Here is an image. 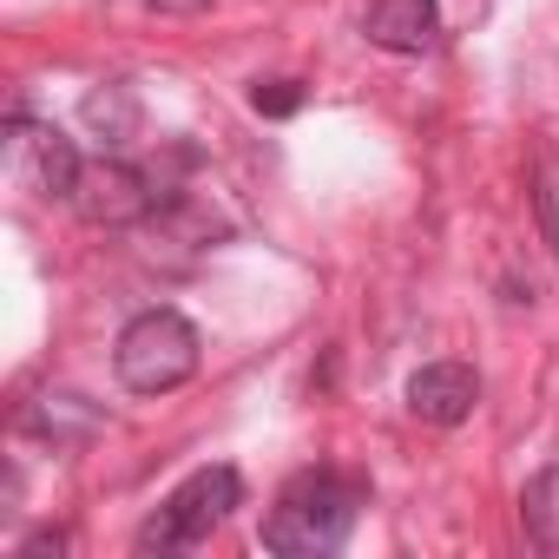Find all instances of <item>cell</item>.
<instances>
[{"instance_id": "obj_5", "label": "cell", "mask_w": 559, "mask_h": 559, "mask_svg": "<svg viewBox=\"0 0 559 559\" xmlns=\"http://www.w3.org/2000/svg\"><path fill=\"white\" fill-rule=\"evenodd\" d=\"M8 158H14V171H27L34 191H47V198H73V185H80V171H86L80 145H73L60 126H40V119H27V112L8 119Z\"/></svg>"}, {"instance_id": "obj_7", "label": "cell", "mask_w": 559, "mask_h": 559, "mask_svg": "<svg viewBox=\"0 0 559 559\" xmlns=\"http://www.w3.org/2000/svg\"><path fill=\"white\" fill-rule=\"evenodd\" d=\"M480 402V376L467 362H428L408 376V415L428 428H461Z\"/></svg>"}, {"instance_id": "obj_6", "label": "cell", "mask_w": 559, "mask_h": 559, "mask_svg": "<svg viewBox=\"0 0 559 559\" xmlns=\"http://www.w3.org/2000/svg\"><path fill=\"white\" fill-rule=\"evenodd\" d=\"M362 40L395 60H421L441 40V0H369Z\"/></svg>"}, {"instance_id": "obj_13", "label": "cell", "mask_w": 559, "mask_h": 559, "mask_svg": "<svg viewBox=\"0 0 559 559\" xmlns=\"http://www.w3.org/2000/svg\"><path fill=\"white\" fill-rule=\"evenodd\" d=\"M145 8H158V14H204L211 0H145Z\"/></svg>"}, {"instance_id": "obj_1", "label": "cell", "mask_w": 559, "mask_h": 559, "mask_svg": "<svg viewBox=\"0 0 559 559\" xmlns=\"http://www.w3.org/2000/svg\"><path fill=\"white\" fill-rule=\"evenodd\" d=\"M356 513H362V480H349L336 467H310L263 513V546L284 559H330L349 546Z\"/></svg>"}, {"instance_id": "obj_4", "label": "cell", "mask_w": 559, "mask_h": 559, "mask_svg": "<svg viewBox=\"0 0 559 559\" xmlns=\"http://www.w3.org/2000/svg\"><path fill=\"white\" fill-rule=\"evenodd\" d=\"M158 198H165V191H152V178H145L132 158L106 152V158H93V165L80 171V185H73L67 204H73L86 224H99V230H126V224H152Z\"/></svg>"}, {"instance_id": "obj_12", "label": "cell", "mask_w": 559, "mask_h": 559, "mask_svg": "<svg viewBox=\"0 0 559 559\" xmlns=\"http://www.w3.org/2000/svg\"><path fill=\"white\" fill-rule=\"evenodd\" d=\"M14 552H21V559H47V552H67V533H60V526H40V533H27Z\"/></svg>"}, {"instance_id": "obj_3", "label": "cell", "mask_w": 559, "mask_h": 559, "mask_svg": "<svg viewBox=\"0 0 559 559\" xmlns=\"http://www.w3.org/2000/svg\"><path fill=\"white\" fill-rule=\"evenodd\" d=\"M237 507H243V474L224 467V461H217V467H198V474H185V480L145 513V526L132 533V546H139V552H158V559H165V552H191V546H204Z\"/></svg>"}, {"instance_id": "obj_2", "label": "cell", "mask_w": 559, "mask_h": 559, "mask_svg": "<svg viewBox=\"0 0 559 559\" xmlns=\"http://www.w3.org/2000/svg\"><path fill=\"white\" fill-rule=\"evenodd\" d=\"M198 356H204L198 323L185 310H171V304L139 310L119 330V343H112V369H119V382L132 395H171V389H185L198 376Z\"/></svg>"}, {"instance_id": "obj_10", "label": "cell", "mask_w": 559, "mask_h": 559, "mask_svg": "<svg viewBox=\"0 0 559 559\" xmlns=\"http://www.w3.org/2000/svg\"><path fill=\"white\" fill-rule=\"evenodd\" d=\"M520 526L539 552H559V461L539 467L526 487H520Z\"/></svg>"}, {"instance_id": "obj_9", "label": "cell", "mask_w": 559, "mask_h": 559, "mask_svg": "<svg viewBox=\"0 0 559 559\" xmlns=\"http://www.w3.org/2000/svg\"><path fill=\"white\" fill-rule=\"evenodd\" d=\"M80 119H86V132L99 139V145H132L139 139V93L126 86V80H106V86H93L86 93V106H80Z\"/></svg>"}, {"instance_id": "obj_11", "label": "cell", "mask_w": 559, "mask_h": 559, "mask_svg": "<svg viewBox=\"0 0 559 559\" xmlns=\"http://www.w3.org/2000/svg\"><path fill=\"white\" fill-rule=\"evenodd\" d=\"M304 106V80H257L250 86V112H263V119H290Z\"/></svg>"}, {"instance_id": "obj_8", "label": "cell", "mask_w": 559, "mask_h": 559, "mask_svg": "<svg viewBox=\"0 0 559 559\" xmlns=\"http://www.w3.org/2000/svg\"><path fill=\"white\" fill-rule=\"evenodd\" d=\"M21 435H34L47 448H86L93 435H106V408L80 389H40L21 415Z\"/></svg>"}]
</instances>
